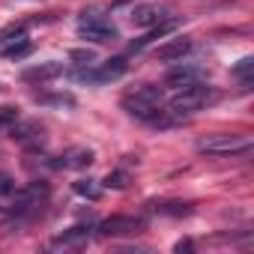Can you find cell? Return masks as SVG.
Here are the masks:
<instances>
[{
    "instance_id": "obj_17",
    "label": "cell",
    "mask_w": 254,
    "mask_h": 254,
    "mask_svg": "<svg viewBox=\"0 0 254 254\" xmlns=\"http://www.w3.org/2000/svg\"><path fill=\"white\" fill-rule=\"evenodd\" d=\"M72 189H75V194H81V197H90V200L99 197V186H96L93 180H78Z\"/></svg>"
},
{
    "instance_id": "obj_7",
    "label": "cell",
    "mask_w": 254,
    "mask_h": 254,
    "mask_svg": "<svg viewBox=\"0 0 254 254\" xmlns=\"http://www.w3.org/2000/svg\"><path fill=\"white\" fill-rule=\"evenodd\" d=\"M48 183L45 180H36V183H30V186H24V189H18L15 191V197H12V212H18V215H24V212H30V209H36L45 197H48Z\"/></svg>"
},
{
    "instance_id": "obj_12",
    "label": "cell",
    "mask_w": 254,
    "mask_h": 254,
    "mask_svg": "<svg viewBox=\"0 0 254 254\" xmlns=\"http://www.w3.org/2000/svg\"><path fill=\"white\" fill-rule=\"evenodd\" d=\"M200 78H203V69L200 66H174L168 72V78H165V87L180 90V87H189V84H194Z\"/></svg>"
},
{
    "instance_id": "obj_23",
    "label": "cell",
    "mask_w": 254,
    "mask_h": 254,
    "mask_svg": "<svg viewBox=\"0 0 254 254\" xmlns=\"http://www.w3.org/2000/svg\"><path fill=\"white\" fill-rule=\"evenodd\" d=\"M174 248H177V251H191L194 245H191V239H183V242H177Z\"/></svg>"
},
{
    "instance_id": "obj_13",
    "label": "cell",
    "mask_w": 254,
    "mask_h": 254,
    "mask_svg": "<svg viewBox=\"0 0 254 254\" xmlns=\"http://www.w3.org/2000/svg\"><path fill=\"white\" fill-rule=\"evenodd\" d=\"M162 21H165V12H162L159 6H153V3L138 6V9L132 12V24H135V27H156V24H162Z\"/></svg>"
},
{
    "instance_id": "obj_8",
    "label": "cell",
    "mask_w": 254,
    "mask_h": 254,
    "mask_svg": "<svg viewBox=\"0 0 254 254\" xmlns=\"http://www.w3.org/2000/svg\"><path fill=\"white\" fill-rule=\"evenodd\" d=\"M96 230H99V236H135V233L144 230V218H135V215H111Z\"/></svg>"
},
{
    "instance_id": "obj_22",
    "label": "cell",
    "mask_w": 254,
    "mask_h": 254,
    "mask_svg": "<svg viewBox=\"0 0 254 254\" xmlns=\"http://www.w3.org/2000/svg\"><path fill=\"white\" fill-rule=\"evenodd\" d=\"M72 60H78L81 66H93V63H96V57H93L90 51H72Z\"/></svg>"
},
{
    "instance_id": "obj_3",
    "label": "cell",
    "mask_w": 254,
    "mask_h": 254,
    "mask_svg": "<svg viewBox=\"0 0 254 254\" xmlns=\"http://www.w3.org/2000/svg\"><path fill=\"white\" fill-rule=\"evenodd\" d=\"M194 147L197 153H206V156H245L251 153V138L239 132H212L197 138Z\"/></svg>"
},
{
    "instance_id": "obj_21",
    "label": "cell",
    "mask_w": 254,
    "mask_h": 254,
    "mask_svg": "<svg viewBox=\"0 0 254 254\" xmlns=\"http://www.w3.org/2000/svg\"><path fill=\"white\" fill-rule=\"evenodd\" d=\"M39 102H45V105H75L72 96H42Z\"/></svg>"
},
{
    "instance_id": "obj_15",
    "label": "cell",
    "mask_w": 254,
    "mask_h": 254,
    "mask_svg": "<svg viewBox=\"0 0 254 254\" xmlns=\"http://www.w3.org/2000/svg\"><path fill=\"white\" fill-rule=\"evenodd\" d=\"M174 27H177V21H174V18H171V21L165 18V21H162V24H156V30H150V33H147L144 39H138V42H132V45H129V51H144V48H147L150 42H156V39H162V36H165V33H171Z\"/></svg>"
},
{
    "instance_id": "obj_6",
    "label": "cell",
    "mask_w": 254,
    "mask_h": 254,
    "mask_svg": "<svg viewBox=\"0 0 254 254\" xmlns=\"http://www.w3.org/2000/svg\"><path fill=\"white\" fill-rule=\"evenodd\" d=\"M30 51H33V45H30V39H27V30H24V24H18V27H9V30H3V33H0V57L21 60V57H27Z\"/></svg>"
},
{
    "instance_id": "obj_11",
    "label": "cell",
    "mask_w": 254,
    "mask_h": 254,
    "mask_svg": "<svg viewBox=\"0 0 254 254\" xmlns=\"http://www.w3.org/2000/svg\"><path fill=\"white\" fill-rule=\"evenodd\" d=\"M93 162H96V156H93L90 147H72V150H66V153L60 156L57 168H66V171H84V168H90Z\"/></svg>"
},
{
    "instance_id": "obj_16",
    "label": "cell",
    "mask_w": 254,
    "mask_h": 254,
    "mask_svg": "<svg viewBox=\"0 0 254 254\" xmlns=\"http://www.w3.org/2000/svg\"><path fill=\"white\" fill-rule=\"evenodd\" d=\"M150 212H162V215H189L191 206L189 203H150Z\"/></svg>"
},
{
    "instance_id": "obj_18",
    "label": "cell",
    "mask_w": 254,
    "mask_h": 254,
    "mask_svg": "<svg viewBox=\"0 0 254 254\" xmlns=\"http://www.w3.org/2000/svg\"><path fill=\"white\" fill-rule=\"evenodd\" d=\"M251 66H254V60L251 57H242L239 63H236V69H233V75L242 81V84H251Z\"/></svg>"
},
{
    "instance_id": "obj_14",
    "label": "cell",
    "mask_w": 254,
    "mask_h": 254,
    "mask_svg": "<svg viewBox=\"0 0 254 254\" xmlns=\"http://www.w3.org/2000/svg\"><path fill=\"white\" fill-rule=\"evenodd\" d=\"M57 75H63V63H57V60H48L42 66H33V69L24 72L27 81H48V78H57Z\"/></svg>"
},
{
    "instance_id": "obj_10",
    "label": "cell",
    "mask_w": 254,
    "mask_h": 254,
    "mask_svg": "<svg viewBox=\"0 0 254 254\" xmlns=\"http://www.w3.org/2000/svg\"><path fill=\"white\" fill-rule=\"evenodd\" d=\"M93 224H75V227H69V230H63L60 236H54L51 239V248H75V245H84L90 236H93Z\"/></svg>"
},
{
    "instance_id": "obj_4",
    "label": "cell",
    "mask_w": 254,
    "mask_h": 254,
    "mask_svg": "<svg viewBox=\"0 0 254 254\" xmlns=\"http://www.w3.org/2000/svg\"><path fill=\"white\" fill-rule=\"evenodd\" d=\"M78 30H81L84 39L99 42V45H102V42H114V39H120V30L114 27V21H111L108 15H102V12H96V9L78 15Z\"/></svg>"
},
{
    "instance_id": "obj_19",
    "label": "cell",
    "mask_w": 254,
    "mask_h": 254,
    "mask_svg": "<svg viewBox=\"0 0 254 254\" xmlns=\"http://www.w3.org/2000/svg\"><path fill=\"white\" fill-rule=\"evenodd\" d=\"M105 186L108 189H126V186H129V174H126V171H111Z\"/></svg>"
},
{
    "instance_id": "obj_5",
    "label": "cell",
    "mask_w": 254,
    "mask_h": 254,
    "mask_svg": "<svg viewBox=\"0 0 254 254\" xmlns=\"http://www.w3.org/2000/svg\"><path fill=\"white\" fill-rule=\"evenodd\" d=\"M126 69H129V63H126V57H111L105 63H93V66H81L72 72V78L84 81V84H105V81H117L126 75Z\"/></svg>"
},
{
    "instance_id": "obj_2",
    "label": "cell",
    "mask_w": 254,
    "mask_h": 254,
    "mask_svg": "<svg viewBox=\"0 0 254 254\" xmlns=\"http://www.w3.org/2000/svg\"><path fill=\"white\" fill-rule=\"evenodd\" d=\"M123 108L132 117L144 120V123H159L165 126V111H162V87L153 84H141L135 90H129L123 96Z\"/></svg>"
},
{
    "instance_id": "obj_9",
    "label": "cell",
    "mask_w": 254,
    "mask_h": 254,
    "mask_svg": "<svg viewBox=\"0 0 254 254\" xmlns=\"http://www.w3.org/2000/svg\"><path fill=\"white\" fill-rule=\"evenodd\" d=\"M191 48H194V42H191L189 36H180V39H171V42L159 45L153 54H156V60H162V63H174V60H183Z\"/></svg>"
},
{
    "instance_id": "obj_1",
    "label": "cell",
    "mask_w": 254,
    "mask_h": 254,
    "mask_svg": "<svg viewBox=\"0 0 254 254\" xmlns=\"http://www.w3.org/2000/svg\"><path fill=\"white\" fill-rule=\"evenodd\" d=\"M215 99H218V93H215L209 84H203V81H194V84H189V87L174 90V99L168 102V111H165V126L180 123V120H186V117L203 111V108H206L209 102H215Z\"/></svg>"
},
{
    "instance_id": "obj_20",
    "label": "cell",
    "mask_w": 254,
    "mask_h": 254,
    "mask_svg": "<svg viewBox=\"0 0 254 254\" xmlns=\"http://www.w3.org/2000/svg\"><path fill=\"white\" fill-rule=\"evenodd\" d=\"M12 191H15V183H12V177L0 171V197H6V194H12Z\"/></svg>"
}]
</instances>
